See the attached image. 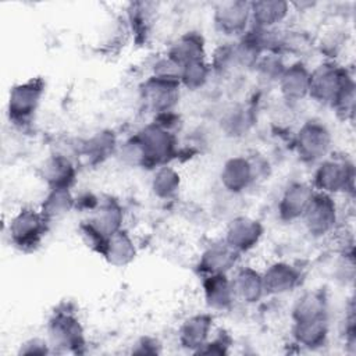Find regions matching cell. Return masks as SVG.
Listing matches in <instances>:
<instances>
[{
    "mask_svg": "<svg viewBox=\"0 0 356 356\" xmlns=\"http://www.w3.org/2000/svg\"><path fill=\"white\" fill-rule=\"evenodd\" d=\"M211 67L209 64V58L203 61L191 63L182 67L181 71V86L188 90L202 89L209 79L211 78Z\"/></svg>",
    "mask_w": 356,
    "mask_h": 356,
    "instance_id": "cell-31",
    "label": "cell"
},
{
    "mask_svg": "<svg viewBox=\"0 0 356 356\" xmlns=\"http://www.w3.org/2000/svg\"><path fill=\"white\" fill-rule=\"evenodd\" d=\"M44 95L42 78H29L14 85L8 93L7 115L10 122L22 127L32 121Z\"/></svg>",
    "mask_w": 356,
    "mask_h": 356,
    "instance_id": "cell-8",
    "label": "cell"
},
{
    "mask_svg": "<svg viewBox=\"0 0 356 356\" xmlns=\"http://www.w3.org/2000/svg\"><path fill=\"white\" fill-rule=\"evenodd\" d=\"M213 24L217 32L228 39H239L252 25L250 3L232 0L222 1L214 7Z\"/></svg>",
    "mask_w": 356,
    "mask_h": 356,
    "instance_id": "cell-10",
    "label": "cell"
},
{
    "mask_svg": "<svg viewBox=\"0 0 356 356\" xmlns=\"http://www.w3.org/2000/svg\"><path fill=\"white\" fill-rule=\"evenodd\" d=\"M264 235L260 220L252 216H234L225 225L222 241L241 256L257 248Z\"/></svg>",
    "mask_w": 356,
    "mask_h": 356,
    "instance_id": "cell-11",
    "label": "cell"
},
{
    "mask_svg": "<svg viewBox=\"0 0 356 356\" xmlns=\"http://www.w3.org/2000/svg\"><path fill=\"white\" fill-rule=\"evenodd\" d=\"M317 192L331 196L352 195L355 188V165L348 157L327 156L316 164L312 182Z\"/></svg>",
    "mask_w": 356,
    "mask_h": 356,
    "instance_id": "cell-4",
    "label": "cell"
},
{
    "mask_svg": "<svg viewBox=\"0 0 356 356\" xmlns=\"http://www.w3.org/2000/svg\"><path fill=\"white\" fill-rule=\"evenodd\" d=\"M181 83L160 79L149 75L142 86V97L147 108L154 113V115L174 111L181 92Z\"/></svg>",
    "mask_w": 356,
    "mask_h": 356,
    "instance_id": "cell-14",
    "label": "cell"
},
{
    "mask_svg": "<svg viewBox=\"0 0 356 356\" xmlns=\"http://www.w3.org/2000/svg\"><path fill=\"white\" fill-rule=\"evenodd\" d=\"M355 88L352 74L337 61L325 60L310 70L309 99L334 108L345 120L353 118Z\"/></svg>",
    "mask_w": 356,
    "mask_h": 356,
    "instance_id": "cell-1",
    "label": "cell"
},
{
    "mask_svg": "<svg viewBox=\"0 0 356 356\" xmlns=\"http://www.w3.org/2000/svg\"><path fill=\"white\" fill-rule=\"evenodd\" d=\"M266 296H284L296 291L303 281L302 270L286 260H274L261 270Z\"/></svg>",
    "mask_w": 356,
    "mask_h": 356,
    "instance_id": "cell-12",
    "label": "cell"
},
{
    "mask_svg": "<svg viewBox=\"0 0 356 356\" xmlns=\"http://www.w3.org/2000/svg\"><path fill=\"white\" fill-rule=\"evenodd\" d=\"M75 209V196L71 189H47L39 210L49 224L68 216Z\"/></svg>",
    "mask_w": 356,
    "mask_h": 356,
    "instance_id": "cell-27",
    "label": "cell"
},
{
    "mask_svg": "<svg viewBox=\"0 0 356 356\" xmlns=\"http://www.w3.org/2000/svg\"><path fill=\"white\" fill-rule=\"evenodd\" d=\"M160 343L157 339L152 338V337H143L140 339L136 341L135 345H132V353H138V355H154V353H160Z\"/></svg>",
    "mask_w": 356,
    "mask_h": 356,
    "instance_id": "cell-34",
    "label": "cell"
},
{
    "mask_svg": "<svg viewBox=\"0 0 356 356\" xmlns=\"http://www.w3.org/2000/svg\"><path fill=\"white\" fill-rule=\"evenodd\" d=\"M241 254L229 248L222 238L209 243L200 253L197 270L203 275L231 274L239 264Z\"/></svg>",
    "mask_w": 356,
    "mask_h": 356,
    "instance_id": "cell-16",
    "label": "cell"
},
{
    "mask_svg": "<svg viewBox=\"0 0 356 356\" xmlns=\"http://www.w3.org/2000/svg\"><path fill=\"white\" fill-rule=\"evenodd\" d=\"M291 334L293 342L302 348L310 350L323 348L330 337V318L292 323Z\"/></svg>",
    "mask_w": 356,
    "mask_h": 356,
    "instance_id": "cell-26",
    "label": "cell"
},
{
    "mask_svg": "<svg viewBox=\"0 0 356 356\" xmlns=\"http://www.w3.org/2000/svg\"><path fill=\"white\" fill-rule=\"evenodd\" d=\"M300 222L313 239H324L335 234L339 224V207L335 197L316 191Z\"/></svg>",
    "mask_w": 356,
    "mask_h": 356,
    "instance_id": "cell-7",
    "label": "cell"
},
{
    "mask_svg": "<svg viewBox=\"0 0 356 356\" xmlns=\"http://www.w3.org/2000/svg\"><path fill=\"white\" fill-rule=\"evenodd\" d=\"M203 300L211 312H228L236 302L229 274H211L202 277Z\"/></svg>",
    "mask_w": 356,
    "mask_h": 356,
    "instance_id": "cell-21",
    "label": "cell"
},
{
    "mask_svg": "<svg viewBox=\"0 0 356 356\" xmlns=\"http://www.w3.org/2000/svg\"><path fill=\"white\" fill-rule=\"evenodd\" d=\"M142 154V168H157L170 164L178 154V142L174 131L152 121L134 135Z\"/></svg>",
    "mask_w": 356,
    "mask_h": 356,
    "instance_id": "cell-2",
    "label": "cell"
},
{
    "mask_svg": "<svg viewBox=\"0 0 356 356\" xmlns=\"http://www.w3.org/2000/svg\"><path fill=\"white\" fill-rule=\"evenodd\" d=\"M293 147L298 157L307 164H317L332 149V134L328 127L316 118L303 121L295 135Z\"/></svg>",
    "mask_w": 356,
    "mask_h": 356,
    "instance_id": "cell-6",
    "label": "cell"
},
{
    "mask_svg": "<svg viewBox=\"0 0 356 356\" xmlns=\"http://www.w3.org/2000/svg\"><path fill=\"white\" fill-rule=\"evenodd\" d=\"M165 54L181 68L191 63L207 60L204 38L196 31H188L171 43Z\"/></svg>",
    "mask_w": 356,
    "mask_h": 356,
    "instance_id": "cell-22",
    "label": "cell"
},
{
    "mask_svg": "<svg viewBox=\"0 0 356 356\" xmlns=\"http://www.w3.org/2000/svg\"><path fill=\"white\" fill-rule=\"evenodd\" d=\"M85 221L107 239L110 235L124 228V209L117 199L107 196L99 199L96 207L89 213Z\"/></svg>",
    "mask_w": 356,
    "mask_h": 356,
    "instance_id": "cell-20",
    "label": "cell"
},
{
    "mask_svg": "<svg viewBox=\"0 0 356 356\" xmlns=\"http://www.w3.org/2000/svg\"><path fill=\"white\" fill-rule=\"evenodd\" d=\"M261 164V161L242 154L227 159L218 174L221 188L232 196L246 192L263 174V168H260Z\"/></svg>",
    "mask_w": 356,
    "mask_h": 356,
    "instance_id": "cell-9",
    "label": "cell"
},
{
    "mask_svg": "<svg viewBox=\"0 0 356 356\" xmlns=\"http://www.w3.org/2000/svg\"><path fill=\"white\" fill-rule=\"evenodd\" d=\"M136 243L125 228H121L120 231L110 235L100 253V256H103L104 260L113 267L129 266L136 259Z\"/></svg>",
    "mask_w": 356,
    "mask_h": 356,
    "instance_id": "cell-24",
    "label": "cell"
},
{
    "mask_svg": "<svg viewBox=\"0 0 356 356\" xmlns=\"http://www.w3.org/2000/svg\"><path fill=\"white\" fill-rule=\"evenodd\" d=\"M328 317V298L323 289H310L298 296L291 309L292 323Z\"/></svg>",
    "mask_w": 356,
    "mask_h": 356,
    "instance_id": "cell-25",
    "label": "cell"
},
{
    "mask_svg": "<svg viewBox=\"0 0 356 356\" xmlns=\"http://www.w3.org/2000/svg\"><path fill=\"white\" fill-rule=\"evenodd\" d=\"M181 185V174L171 164H165L153 170L150 191L154 197L160 200H171L178 196Z\"/></svg>",
    "mask_w": 356,
    "mask_h": 356,
    "instance_id": "cell-28",
    "label": "cell"
},
{
    "mask_svg": "<svg viewBox=\"0 0 356 356\" xmlns=\"http://www.w3.org/2000/svg\"><path fill=\"white\" fill-rule=\"evenodd\" d=\"M117 149L118 145L114 134L110 131H100L83 142L82 154L92 161H102L108 157V154L117 152Z\"/></svg>",
    "mask_w": 356,
    "mask_h": 356,
    "instance_id": "cell-29",
    "label": "cell"
},
{
    "mask_svg": "<svg viewBox=\"0 0 356 356\" xmlns=\"http://www.w3.org/2000/svg\"><path fill=\"white\" fill-rule=\"evenodd\" d=\"M316 189L310 182L292 181L282 191L277 203L278 218L284 222L300 221Z\"/></svg>",
    "mask_w": 356,
    "mask_h": 356,
    "instance_id": "cell-13",
    "label": "cell"
},
{
    "mask_svg": "<svg viewBox=\"0 0 356 356\" xmlns=\"http://www.w3.org/2000/svg\"><path fill=\"white\" fill-rule=\"evenodd\" d=\"M214 332V318L210 313H195L182 320L177 338L182 349L197 353Z\"/></svg>",
    "mask_w": 356,
    "mask_h": 356,
    "instance_id": "cell-15",
    "label": "cell"
},
{
    "mask_svg": "<svg viewBox=\"0 0 356 356\" xmlns=\"http://www.w3.org/2000/svg\"><path fill=\"white\" fill-rule=\"evenodd\" d=\"M346 43H348L346 29H343L338 25H331L321 32V36L318 40V47H320L321 53L325 54L327 60L335 61V58L345 49Z\"/></svg>",
    "mask_w": 356,
    "mask_h": 356,
    "instance_id": "cell-30",
    "label": "cell"
},
{
    "mask_svg": "<svg viewBox=\"0 0 356 356\" xmlns=\"http://www.w3.org/2000/svg\"><path fill=\"white\" fill-rule=\"evenodd\" d=\"M231 346V338L227 332H222L220 335H211V338L204 343V346L197 353H206V355H227L229 353Z\"/></svg>",
    "mask_w": 356,
    "mask_h": 356,
    "instance_id": "cell-33",
    "label": "cell"
},
{
    "mask_svg": "<svg viewBox=\"0 0 356 356\" xmlns=\"http://www.w3.org/2000/svg\"><path fill=\"white\" fill-rule=\"evenodd\" d=\"M232 291L236 302L245 305H256L264 296L261 270L250 264H238L236 268L229 274Z\"/></svg>",
    "mask_w": 356,
    "mask_h": 356,
    "instance_id": "cell-17",
    "label": "cell"
},
{
    "mask_svg": "<svg viewBox=\"0 0 356 356\" xmlns=\"http://www.w3.org/2000/svg\"><path fill=\"white\" fill-rule=\"evenodd\" d=\"M49 225L39 207L24 206L11 214L6 229L10 243L15 249L28 253L42 245Z\"/></svg>",
    "mask_w": 356,
    "mask_h": 356,
    "instance_id": "cell-3",
    "label": "cell"
},
{
    "mask_svg": "<svg viewBox=\"0 0 356 356\" xmlns=\"http://www.w3.org/2000/svg\"><path fill=\"white\" fill-rule=\"evenodd\" d=\"M51 352L53 350L47 338L33 337L19 343L17 355H49Z\"/></svg>",
    "mask_w": 356,
    "mask_h": 356,
    "instance_id": "cell-32",
    "label": "cell"
},
{
    "mask_svg": "<svg viewBox=\"0 0 356 356\" xmlns=\"http://www.w3.org/2000/svg\"><path fill=\"white\" fill-rule=\"evenodd\" d=\"M47 341L53 352L81 353L86 345L85 330L75 314L70 309H57L51 313L46 324Z\"/></svg>",
    "mask_w": 356,
    "mask_h": 356,
    "instance_id": "cell-5",
    "label": "cell"
},
{
    "mask_svg": "<svg viewBox=\"0 0 356 356\" xmlns=\"http://www.w3.org/2000/svg\"><path fill=\"white\" fill-rule=\"evenodd\" d=\"M280 95L288 104H296L309 97L310 68L302 61L286 65L277 81Z\"/></svg>",
    "mask_w": 356,
    "mask_h": 356,
    "instance_id": "cell-18",
    "label": "cell"
},
{
    "mask_svg": "<svg viewBox=\"0 0 356 356\" xmlns=\"http://www.w3.org/2000/svg\"><path fill=\"white\" fill-rule=\"evenodd\" d=\"M40 178L47 189H71L76 181V165L68 154L53 153L43 160Z\"/></svg>",
    "mask_w": 356,
    "mask_h": 356,
    "instance_id": "cell-19",
    "label": "cell"
},
{
    "mask_svg": "<svg viewBox=\"0 0 356 356\" xmlns=\"http://www.w3.org/2000/svg\"><path fill=\"white\" fill-rule=\"evenodd\" d=\"M291 14V3L281 0H261L250 3V19L254 28L275 29Z\"/></svg>",
    "mask_w": 356,
    "mask_h": 356,
    "instance_id": "cell-23",
    "label": "cell"
}]
</instances>
